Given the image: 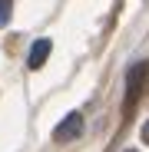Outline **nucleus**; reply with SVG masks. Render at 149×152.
<instances>
[{
	"instance_id": "1",
	"label": "nucleus",
	"mask_w": 149,
	"mask_h": 152,
	"mask_svg": "<svg viewBox=\"0 0 149 152\" xmlns=\"http://www.w3.org/2000/svg\"><path fill=\"white\" fill-rule=\"evenodd\" d=\"M146 83H149V63H133L129 73H126V106H123V113H133L136 109Z\"/></svg>"
},
{
	"instance_id": "2",
	"label": "nucleus",
	"mask_w": 149,
	"mask_h": 152,
	"mask_svg": "<svg viewBox=\"0 0 149 152\" xmlns=\"http://www.w3.org/2000/svg\"><path fill=\"white\" fill-rule=\"evenodd\" d=\"M80 136H83V116L80 113H70L53 129V142H70V139H80Z\"/></svg>"
},
{
	"instance_id": "3",
	"label": "nucleus",
	"mask_w": 149,
	"mask_h": 152,
	"mask_svg": "<svg viewBox=\"0 0 149 152\" xmlns=\"http://www.w3.org/2000/svg\"><path fill=\"white\" fill-rule=\"evenodd\" d=\"M50 50H53V43H50L46 37H43V40H37V43L30 46V56H27V66H30V69H40V66L46 63V56H50Z\"/></svg>"
},
{
	"instance_id": "4",
	"label": "nucleus",
	"mask_w": 149,
	"mask_h": 152,
	"mask_svg": "<svg viewBox=\"0 0 149 152\" xmlns=\"http://www.w3.org/2000/svg\"><path fill=\"white\" fill-rule=\"evenodd\" d=\"M10 7H13V0H0V27L10 23Z\"/></svg>"
},
{
	"instance_id": "5",
	"label": "nucleus",
	"mask_w": 149,
	"mask_h": 152,
	"mask_svg": "<svg viewBox=\"0 0 149 152\" xmlns=\"http://www.w3.org/2000/svg\"><path fill=\"white\" fill-rule=\"evenodd\" d=\"M142 142H149V119L142 122Z\"/></svg>"
},
{
	"instance_id": "6",
	"label": "nucleus",
	"mask_w": 149,
	"mask_h": 152,
	"mask_svg": "<svg viewBox=\"0 0 149 152\" xmlns=\"http://www.w3.org/2000/svg\"><path fill=\"white\" fill-rule=\"evenodd\" d=\"M129 152H133V149H129Z\"/></svg>"
}]
</instances>
